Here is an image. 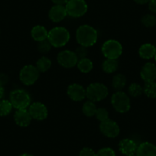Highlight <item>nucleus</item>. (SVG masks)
Wrapping results in <instances>:
<instances>
[{
    "mask_svg": "<svg viewBox=\"0 0 156 156\" xmlns=\"http://www.w3.org/2000/svg\"><path fill=\"white\" fill-rule=\"evenodd\" d=\"M40 72L35 66L32 64H27L24 66L19 73V78L23 84L26 86H31L39 78Z\"/></svg>",
    "mask_w": 156,
    "mask_h": 156,
    "instance_id": "nucleus-8",
    "label": "nucleus"
},
{
    "mask_svg": "<svg viewBox=\"0 0 156 156\" xmlns=\"http://www.w3.org/2000/svg\"><path fill=\"white\" fill-rule=\"evenodd\" d=\"M31 34L34 41L40 42V41L48 39V31H47L45 27L42 26V25H35L31 29Z\"/></svg>",
    "mask_w": 156,
    "mask_h": 156,
    "instance_id": "nucleus-19",
    "label": "nucleus"
},
{
    "mask_svg": "<svg viewBox=\"0 0 156 156\" xmlns=\"http://www.w3.org/2000/svg\"><path fill=\"white\" fill-rule=\"evenodd\" d=\"M128 93L131 97H139L143 94V87L137 83H133L129 86Z\"/></svg>",
    "mask_w": 156,
    "mask_h": 156,
    "instance_id": "nucleus-27",
    "label": "nucleus"
},
{
    "mask_svg": "<svg viewBox=\"0 0 156 156\" xmlns=\"http://www.w3.org/2000/svg\"><path fill=\"white\" fill-rule=\"evenodd\" d=\"M97 106H96L94 102L88 100L85 102L82 106V112L86 116L93 117L95 115L96 112H97Z\"/></svg>",
    "mask_w": 156,
    "mask_h": 156,
    "instance_id": "nucleus-24",
    "label": "nucleus"
},
{
    "mask_svg": "<svg viewBox=\"0 0 156 156\" xmlns=\"http://www.w3.org/2000/svg\"><path fill=\"white\" fill-rule=\"evenodd\" d=\"M70 38V32L64 27H55L48 31V40L54 48L64 47L68 43Z\"/></svg>",
    "mask_w": 156,
    "mask_h": 156,
    "instance_id": "nucleus-2",
    "label": "nucleus"
},
{
    "mask_svg": "<svg viewBox=\"0 0 156 156\" xmlns=\"http://www.w3.org/2000/svg\"><path fill=\"white\" fill-rule=\"evenodd\" d=\"M19 156H34V155H32L31 154H29V153H23V154H19Z\"/></svg>",
    "mask_w": 156,
    "mask_h": 156,
    "instance_id": "nucleus-39",
    "label": "nucleus"
},
{
    "mask_svg": "<svg viewBox=\"0 0 156 156\" xmlns=\"http://www.w3.org/2000/svg\"><path fill=\"white\" fill-rule=\"evenodd\" d=\"M156 54V47L150 43H145L141 45L139 49V55L141 58L145 60H149L154 58Z\"/></svg>",
    "mask_w": 156,
    "mask_h": 156,
    "instance_id": "nucleus-18",
    "label": "nucleus"
},
{
    "mask_svg": "<svg viewBox=\"0 0 156 156\" xmlns=\"http://www.w3.org/2000/svg\"><path fill=\"white\" fill-rule=\"evenodd\" d=\"M4 93H5V90H4L3 87L0 85V100H1V99H2V97H3Z\"/></svg>",
    "mask_w": 156,
    "mask_h": 156,
    "instance_id": "nucleus-38",
    "label": "nucleus"
},
{
    "mask_svg": "<svg viewBox=\"0 0 156 156\" xmlns=\"http://www.w3.org/2000/svg\"><path fill=\"white\" fill-rule=\"evenodd\" d=\"M95 116L100 122H103L109 119V112L105 108H98L96 112Z\"/></svg>",
    "mask_w": 156,
    "mask_h": 156,
    "instance_id": "nucleus-30",
    "label": "nucleus"
},
{
    "mask_svg": "<svg viewBox=\"0 0 156 156\" xmlns=\"http://www.w3.org/2000/svg\"><path fill=\"white\" fill-rule=\"evenodd\" d=\"M9 80V77L7 75L4 74V73H0V85L3 87L7 83Z\"/></svg>",
    "mask_w": 156,
    "mask_h": 156,
    "instance_id": "nucleus-35",
    "label": "nucleus"
},
{
    "mask_svg": "<svg viewBox=\"0 0 156 156\" xmlns=\"http://www.w3.org/2000/svg\"><path fill=\"white\" fill-rule=\"evenodd\" d=\"M137 156H156V145L149 142H143L138 145Z\"/></svg>",
    "mask_w": 156,
    "mask_h": 156,
    "instance_id": "nucleus-17",
    "label": "nucleus"
},
{
    "mask_svg": "<svg viewBox=\"0 0 156 156\" xmlns=\"http://www.w3.org/2000/svg\"><path fill=\"white\" fill-rule=\"evenodd\" d=\"M67 94L70 100L80 102L84 100L86 97V89L80 84L72 83L67 87Z\"/></svg>",
    "mask_w": 156,
    "mask_h": 156,
    "instance_id": "nucleus-12",
    "label": "nucleus"
},
{
    "mask_svg": "<svg viewBox=\"0 0 156 156\" xmlns=\"http://www.w3.org/2000/svg\"><path fill=\"white\" fill-rule=\"evenodd\" d=\"M150 0H134V2L136 3L139 4V5H145V4H148Z\"/></svg>",
    "mask_w": 156,
    "mask_h": 156,
    "instance_id": "nucleus-37",
    "label": "nucleus"
},
{
    "mask_svg": "<svg viewBox=\"0 0 156 156\" xmlns=\"http://www.w3.org/2000/svg\"><path fill=\"white\" fill-rule=\"evenodd\" d=\"M9 101L15 109H25L31 105V98L30 94L26 90L16 89L10 93Z\"/></svg>",
    "mask_w": 156,
    "mask_h": 156,
    "instance_id": "nucleus-3",
    "label": "nucleus"
},
{
    "mask_svg": "<svg viewBox=\"0 0 156 156\" xmlns=\"http://www.w3.org/2000/svg\"><path fill=\"white\" fill-rule=\"evenodd\" d=\"M76 38L80 45L89 48L97 43L98 33L94 27L89 25H83L76 29Z\"/></svg>",
    "mask_w": 156,
    "mask_h": 156,
    "instance_id": "nucleus-1",
    "label": "nucleus"
},
{
    "mask_svg": "<svg viewBox=\"0 0 156 156\" xmlns=\"http://www.w3.org/2000/svg\"><path fill=\"white\" fill-rule=\"evenodd\" d=\"M12 105L9 100H0V116L8 115L12 110Z\"/></svg>",
    "mask_w": 156,
    "mask_h": 156,
    "instance_id": "nucleus-26",
    "label": "nucleus"
},
{
    "mask_svg": "<svg viewBox=\"0 0 156 156\" xmlns=\"http://www.w3.org/2000/svg\"><path fill=\"white\" fill-rule=\"evenodd\" d=\"M126 156H137L136 154H129V155H126Z\"/></svg>",
    "mask_w": 156,
    "mask_h": 156,
    "instance_id": "nucleus-40",
    "label": "nucleus"
},
{
    "mask_svg": "<svg viewBox=\"0 0 156 156\" xmlns=\"http://www.w3.org/2000/svg\"><path fill=\"white\" fill-rule=\"evenodd\" d=\"M75 54L77 56L78 59H82V58H87V49L86 47H83V46L80 45L79 47L76 48V49L75 50Z\"/></svg>",
    "mask_w": 156,
    "mask_h": 156,
    "instance_id": "nucleus-32",
    "label": "nucleus"
},
{
    "mask_svg": "<svg viewBox=\"0 0 156 156\" xmlns=\"http://www.w3.org/2000/svg\"><path fill=\"white\" fill-rule=\"evenodd\" d=\"M76 67L81 73H88L92 70L93 67H94V64H93L92 61L90 59L87 58H84L78 61L77 64H76Z\"/></svg>",
    "mask_w": 156,
    "mask_h": 156,
    "instance_id": "nucleus-20",
    "label": "nucleus"
},
{
    "mask_svg": "<svg viewBox=\"0 0 156 156\" xmlns=\"http://www.w3.org/2000/svg\"><path fill=\"white\" fill-rule=\"evenodd\" d=\"M97 156H116V154L112 148L106 147L100 148L97 152Z\"/></svg>",
    "mask_w": 156,
    "mask_h": 156,
    "instance_id": "nucleus-31",
    "label": "nucleus"
},
{
    "mask_svg": "<svg viewBox=\"0 0 156 156\" xmlns=\"http://www.w3.org/2000/svg\"><path fill=\"white\" fill-rule=\"evenodd\" d=\"M141 22L146 28H152L156 25V16L153 14L144 15L141 19Z\"/></svg>",
    "mask_w": 156,
    "mask_h": 156,
    "instance_id": "nucleus-28",
    "label": "nucleus"
},
{
    "mask_svg": "<svg viewBox=\"0 0 156 156\" xmlns=\"http://www.w3.org/2000/svg\"><path fill=\"white\" fill-rule=\"evenodd\" d=\"M143 93L148 98L156 99V82L145 83L143 87Z\"/></svg>",
    "mask_w": 156,
    "mask_h": 156,
    "instance_id": "nucleus-25",
    "label": "nucleus"
},
{
    "mask_svg": "<svg viewBox=\"0 0 156 156\" xmlns=\"http://www.w3.org/2000/svg\"><path fill=\"white\" fill-rule=\"evenodd\" d=\"M31 118L37 121H43L47 119L48 111L44 103L41 102H34L31 103L28 109Z\"/></svg>",
    "mask_w": 156,
    "mask_h": 156,
    "instance_id": "nucleus-11",
    "label": "nucleus"
},
{
    "mask_svg": "<svg viewBox=\"0 0 156 156\" xmlns=\"http://www.w3.org/2000/svg\"><path fill=\"white\" fill-rule=\"evenodd\" d=\"M65 8L67 16L72 18H80L87 13L88 5L85 0H69Z\"/></svg>",
    "mask_w": 156,
    "mask_h": 156,
    "instance_id": "nucleus-7",
    "label": "nucleus"
},
{
    "mask_svg": "<svg viewBox=\"0 0 156 156\" xmlns=\"http://www.w3.org/2000/svg\"><path fill=\"white\" fill-rule=\"evenodd\" d=\"M57 61L61 67L64 68H72L76 66L79 59L74 51L64 50L58 54L57 57Z\"/></svg>",
    "mask_w": 156,
    "mask_h": 156,
    "instance_id": "nucleus-9",
    "label": "nucleus"
},
{
    "mask_svg": "<svg viewBox=\"0 0 156 156\" xmlns=\"http://www.w3.org/2000/svg\"><path fill=\"white\" fill-rule=\"evenodd\" d=\"M101 51L106 59L117 60L122 55V46L117 40L109 39L103 43Z\"/></svg>",
    "mask_w": 156,
    "mask_h": 156,
    "instance_id": "nucleus-6",
    "label": "nucleus"
},
{
    "mask_svg": "<svg viewBox=\"0 0 156 156\" xmlns=\"http://www.w3.org/2000/svg\"><path fill=\"white\" fill-rule=\"evenodd\" d=\"M148 5V9L152 13H156V0H150Z\"/></svg>",
    "mask_w": 156,
    "mask_h": 156,
    "instance_id": "nucleus-34",
    "label": "nucleus"
},
{
    "mask_svg": "<svg viewBox=\"0 0 156 156\" xmlns=\"http://www.w3.org/2000/svg\"><path fill=\"white\" fill-rule=\"evenodd\" d=\"M126 84V78L123 74L118 73L113 76L112 80V87L117 91H121Z\"/></svg>",
    "mask_w": 156,
    "mask_h": 156,
    "instance_id": "nucleus-21",
    "label": "nucleus"
},
{
    "mask_svg": "<svg viewBox=\"0 0 156 156\" xmlns=\"http://www.w3.org/2000/svg\"><path fill=\"white\" fill-rule=\"evenodd\" d=\"M111 104L115 111L120 113L128 112L131 108L129 97L122 91H116L112 94L111 97Z\"/></svg>",
    "mask_w": 156,
    "mask_h": 156,
    "instance_id": "nucleus-5",
    "label": "nucleus"
},
{
    "mask_svg": "<svg viewBox=\"0 0 156 156\" xmlns=\"http://www.w3.org/2000/svg\"><path fill=\"white\" fill-rule=\"evenodd\" d=\"M108 94L109 90L107 87L101 83H90L86 88V97L94 103L104 100Z\"/></svg>",
    "mask_w": 156,
    "mask_h": 156,
    "instance_id": "nucleus-4",
    "label": "nucleus"
},
{
    "mask_svg": "<svg viewBox=\"0 0 156 156\" xmlns=\"http://www.w3.org/2000/svg\"><path fill=\"white\" fill-rule=\"evenodd\" d=\"M51 47L52 45L51 44V43L49 42L48 39H46V40H44V41L38 42V44H37V50H38V51L40 53L45 54L50 51L51 49Z\"/></svg>",
    "mask_w": 156,
    "mask_h": 156,
    "instance_id": "nucleus-29",
    "label": "nucleus"
},
{
    "mask_svg": "<svg viewBox=\"0 0 156 156\" xmlns=\"http://www.w3.org/2000/svg\"><path fill=\"white\" fill-rule=\"evenodd\" d=\"M119 67V63L115 59H106L103 62L102 68L106 73H112L116 71Z\"/></svg>",
    "mask_w": 156,
    "mask_h": 156,
    "instance_id": "nucleus-22",
    "label": "nucleus"
},
{
    "mask_svg": "<svg viewBox=\"0 0 156 156\" xmlns=\"http://www.w3.org/2000/svg\"><path fill=\"white\" fill-rule=\"evenodd\" d=\"M79 156H97V153L92 148L86 147L80 150Z\"/></svg>",
    "mask_w": 156,
    "mask_h": 156,
    "instance_id": "nucleus-33",
    "label": "nucleus"
},
{
    "mask_svg": "<svg viewBox=\"0 0 156 156\" xmlns=\"http://www.w3.org/2000/svg\"><path fill=\"white\" fill-rule=\"evenodd\" d=\"M67 16L64 5H55L51 8L48 12V17L53 22H60L64 20Z\"/></svg>",
    "mask_w": 156,
    "mask_h": 156,
    "instance_id": "nucleus-14",
    "label": "nucleus"
},
{
    "mask_svg": "<svg viewBox=\"0 0 156 156\" xmlns=\"http://www.w3.org/2000/svg\"><path fill=\"white\" fill-rule=\"evenodd\" d=\"M52 2L55 5H64L67 4V2H68L69 0H51Z\"/></svg>",
    "mask_w": 156,
    "mask_h": 156,
    "instance_id": "nucleus-36",
    "label": "nucleus"
},
{
    "mask_svg": "<svg viewBox=\"0 0 156 156\" xmlns=\"http://www.w3.org/2000/svg\"><path fill=\"white\" fill-rule=\"evenodd\" d=\"M100 130L102 134L108 138L117 137L120 132V129L117 122L109 118L103 122H100Z\"/></svg>",
    "mask_w": 156,
    "mask_h": 156,
    "instance_id": "nucleus-10",
    "label": "nucleus"
},
{
    "mask_svg": "<svg viewBox=\"0 0 156 156\" xmlns=\"http://www.w3.org/2000/svg\"><path fill=\"white\" fill-rule=\"evenodd\" d=\"M31 115L28 110L25 109H16L14 114L15 122L21 127H27L31 122Z\"/></svg>",
    "mask_w": 156,
    "mask_h": 156,
    "instance_id": "nucleus-15",
    "label": "nucleus"
},
{
    "mask_svg": "<svg viewBox=\"0 0 156 156\" xmlns=\"http://www.w3.org/2000/svg\"><path fill=\"white\" fill-rule=\"evenodd\" d=\"M140 76L145 83L155 81L156 64L148 62L143 65L140 71Z\"/></svg>",
    "mask_w": 156,
    "mask_h": 156,
    "instance_id": "nucleus-13",
    "label": "nucleus"
},
{
    "mask_svg": "<svg viewBox=\"0 0 156 156\" xmlns=\"http://www.w3.org/2000/svg\"><path fill=\"white\" fill-rule=\"evenodd\" d=\"M154 61H155V63H156V54H155V55H154Z\"/></svg>",
    "mask_w": 156,
    "mask_h": 156,
    "instance_id": "nucleus-41",
    "label": "nucleus"
},
{
    "mask_svg": "<svg viewBox=\"0 0 156 156\" xmlns=\"http://www.w3.org/2000/svg\"><path fill=\"white\" fill-rule=\"evenodd\" d=\"M35 67L40 73H44L51 67V61L47 57L42 56L37 61Z\"/></svg>",
    "mask_w": 156,
    "mask_h": 156,
    "instance_id": "nucleus-23",
    "label": "nucleus"
},
{
    "mask_svg": "<svg viewBox=\"0 0 156 156\" xmlns=\"http://www.w3.org/2000/svg\"><path fill=\"white\" fill-rule=\"evenodd\" d=\"M137 143L131 139H123L119 142V150L125 155L136 154L138 148Z\"/></svg>",
    "mask_w": 156,
    "mask_h": 156,
    "instance_id": "nucleus-16",
    "label": "nucleus"
}]
</instances>
